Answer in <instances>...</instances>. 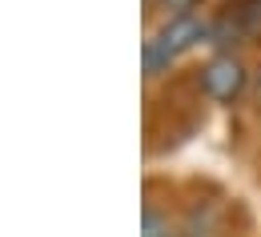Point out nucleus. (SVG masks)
<instances>
[{"instance_id": "nucleus-1", "label": "nucleus", "mask_w": 261, "mask_h": 237, "mask_svg": "<svg viewBox=\"0 0 261 237\" xmlns=\"http://www.w3.org/2000/svg\"><path fill=\"white\" fill-rule=\"evenodd\" d=\"M201 36H205V24H201L197 16H189V12H185V16H173L161 33H153L145 40V72H161L173 57H181Z\"/></svg>"}, {"instance_id": "nucleus-2", "label": "nucleus", "mask_w": 261, "mask_h": 237, "mask_svg": "<svg viewBox=\"0 0 261 237\" xmlns=\"http://www.w3.org/2000/svg\"><path fill=\"white\" fill-rule=\"evenodd\" d=\"M201 85L213 101H233L241 89H245V68L237 57H213L205 72H201Z\"/></svg>"}, {"instance_id": "nucleus-3", "label": "nucleus", "mask_w": 261, "mask_h": 237, "mask_svg": "<svg viewBox=\"0 0 261 237\" xmlns=\"http://www.w3.org/2000/svg\"><path fill=\"white\" fill-rule=\"evenodd\" d=\"M229 20L237 24V33L261 40V0H241V4H237V12H233Z\"/></svg>"}, {"instance_id": "nucleus-4", "label": "nucleus", "mask_w": 261, "mask_h": 237, "mask_svg": "<svg viewBox=\"0 0 261 237\" xmlns=\"http://www.w3.org/2000/svg\"><path fill=\"white\" fill-rule=\"evenodd\" d=\"M181 237H217V217H213V209L205 205V209H193L189 213V221H185V229Z\"/></svg>"}, {"instance_id": "nucleus-5", "label": "nucleus", "mask_w": 261, "mask_h": 237, "mask_svg": "<svg viewBox=\"0 0 261 237\" xmlns=\"http://www.w3.org/2000/svg\"><path fill=\"white\" fill-rule=\"evenodd\" d=\"M141 237H181V233L173 229L169 217L157 213V205H145V229H141Z\"/></svg>"}, {"instance_id": "nucleus-6", "label": "nucleus", "mask_w": 261, "mask_h": 237, "mask_svg": "<svg viewBox=\"0 0 261 237\" xmlns=\"http://www.w3.org/2000/svg\"><path fill=\"white\" fill-rule=\"evenodd\" d=\"M197 0H161V8H169V12H177V16H185L189 8H193Z\"/></svg>"}]
</instances>
